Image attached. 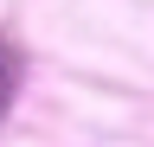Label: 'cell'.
I'll return each mask as SVG.
<instances>
[{
    "label": "cell",
    "instance_id": "6da1fadb",
    "mask_svg": "<svg viewBox=\"0 0 154 147\" xmlns=\"http://www.w3.org/2000/svg\"><path fill=\"white\" fill-rule=\"evenodd\" d=\"M13 90H19V58L7 45H0V115H7V102H13Z\"/></svg>",
    "mask_w": 154,
    "mask_h": 147
}]
</instances>
